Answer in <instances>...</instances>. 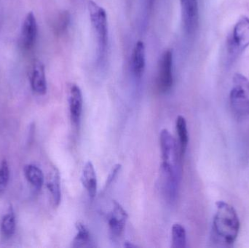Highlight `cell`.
<instances>
[{
  "mask_svg": "<svg viewBox=\"0 0 249 248\" xmlns=\"http://www.w3.org/2000/svg\"><path fill=\"white\" fill-rule=\"evenodd\" d=\"M161 154H162V183L168 186L178 185L181 181V153L173 135L167 129L161 131L160 134Z\"/></svg>",
  "mask_w": 249,
  "mask_h": 248,
  "instance_id": "1",
  "label": "cell"
},
{
  "mask_svg": "<svg viewBox=\"0 0 249 248\" xmlns=\"http://www.w3.org/2000/svg\"><path fill=\"white\" fill-rule=\"evenodd\" d=\"M215 236L225 244L235 243L240 230L239 217L235 208L224 202H216V213L213 222Z\"/></svg>",
  "mask_w": 249,
  "mask_h": 248,
  "instance_id": "2",
  "label": "cell"
},
{
  "mask_svg": "<svg viewBox=\"0 0 249 248\" xmlns=\"http://www.w3.org/2000/svg\"><path fill=\"white\" fill-rule=\"evenodd\" d=\"M249 47V17L243 16L234 26L227 42V58L233 63Z\"/></svg>",
  "mask_w": 249,
  "mask_h": 248,
  "instance_id": "3",
  "label": "cell"
},
{
  "mask_svg": "<svg viewBox=\"0 0 249 248\" xmlns=\"http://www.w3.org/2000/svg\"><path fill=\"white\" fill-rule=\"evenodd\" d=\"M88 9L97 38L99 58L102 59L105 56L108 44L107 15L105 9L93 0L88 1Z\"/></svg>",
  "mask_w": 249,
  "mask_h": 248,
  "instance_id": "4",
  "label": "cell"
},
{
  "mask_svg": "<svg viewBox=\"0 0 249 248\" xmlns=\"http://www.w3.org/2000/svg\"><path fill=\"white\" fill-rule=\"evenodd\" d=\"M231 109L239 117L249 115V80L237 73L234 75L233 85L230 94Z\"/></svg>",
  "mask_w": 249,
  "mask_h": 248,
  "instance_id": "5",
  "label": "cell"
},
{
  "mask_svg": "<svg viewBox=\"0 0 249 248\" xmlns=\"http://www.w3.org/2000/svg\"><path fill=\"white\" fill-rule=\"evenodd\" d=\"M173 83V53L171 50H168L163 52L160 60L157 84L160 91L165 93L171 90Z\"/></svg>",
  "mask_w": 249,
  "mask_h": 248,
  "instance_id": "6",
  "label": "cell"
},
{
  "mask_svg": "<svg viewBox=\"0 0 249 248\" xmlns=\"http://www.w3.org/2000/svg\"><path fill=\"white\" fill-rule=\"evenodd\" d=\"M183 23L187 33H193L198 24L197 0H180Z\"/></svg>",
  "mask_w": 249,
  "mask_h": 248,
  "instance_id": "7",
  "label": "cell"
},
{
  "mask_svg": "<svg viewBox=\"0 0 249 248\" xmlns=\"http://www.w3.org/2000/svg\"><path fill=\"white\" fill-rule=\"evenodd\" d=\"M83 105V99L81 90L77 84H71L69 91V106L70 118L76 128L79 127L81 121Z\"/></svg>",
  "mask_w": 249,
  "mask_h": 248,
  "instance_id": "8",
  "label": "cell"
},
{
  "mask_svg": "<svg viewBox=\"0 0 249 248\" xmlns=\"http://www.w3.org/2000/svg\"><path fill=\"white\" fill-rule=\"evenodd\" d=\"M127 219V212L118 202L115 201L108 218V224L112 236L119 237L122 235Z\"/></svg>",
  "mask_w": 249,
  "mask_h": 248,
  "instance_id": "9",
  "label": "cell"
},
{
  "mask_svg": "<svg viewBox=\"0 0 249 248\" xmlns=\"http://www.w3.org/2000/svg\"><path fill=\"white\" fill-rule=\"evenodd\" d=\"M37 34V24L36 18L32 12L26 15L22 26L21 43L26 50L31 49L35 45Z\"/></svg>",
  "mask_w": 249,
  "mask_h": 248,
  "instance_id": "10",
  "label": "cell"
},
{
  "mask_svg": "<svg viewBox=\"0 0 249 248\" xmlns=\"http://www.w3.org/2000/svg\"><path fill=\"white\" fill-rule=\"evenodd\" d=\"M132 71L136 78L140 79L143 76L146 66V50L143 42L139 41L135 45L132 55Z\"/></svg>",
  "mask_w": 249,
  "mask_h": 248,
  "instance_id": "11",
  "label": "cell"
},
{
  "mask_svg": "<svg viewBox=\"0 0 249 248\" xmlns=\"http://www.w3.org/2000/svg\"><path fill=\"white\" fill-rule=\"evenodd\" d=\"M81 182L89 193V197L93 199L97 192V177L94 166L91 162H88L85 165L82 171Z\"/></svg>",
  "mask_w": 249,
  "mask_h": 248,
  "instance_id": "12",
  "label": "cell"
},
{
  "mask_svg": "<svg viewBox=\"0 0 249 248\" xmlns=\"http://www.w3.org/2000/svg\"><path fill=\"white\" fill-rule=\"evenodd\" d=\"M31 84L34 92L39 95L47 93V81L45 66L40 61H36L34 65L31 77Z\"/></svg>",
  "mask_w": 249,
  "mask_h": 248,
  "instance_id": "13",
  "label": "cell"
},
{
  "mask_svg": "<svg viewBox=\"0 0 249 248\" xmlns=\"http://www.w3.org/2000/svg\"><path fill=\"white\" fill-rule=\"evenodd\" d=\"M77 233L73 240V248H91L93 247L90 233L89 229L80 222L76 224Z\"/></svg>",
  "mask_w": 249,
  "mask_h": 248,
  "instance_id": "14",
  "label": "cell"
},
{
  "mask_svg": "<svg viewBox=\"0 0 249 248\" xmlns=\"http://www.w3.org/2000/svg\"><path fill=\"white\" fill-rule=\"evenodd\" d=\"M176 128H177V133H178L180 153H181V156H184L189 142L187 121H186L184 116L179 115L177 118Z\"/></svg>",
  "mask_w": 249,
  "mask_h": 248,
  "instance_id": "15",
  "label": "cell"
},
{
  "mask_svg": "<svg viewBox=\"0 0 249 248\" xmlns=\"http://www.w3.org/2000/svg\"><path fill=\"white\" fill-rule=\"evenodd\" d=\"M47 186L51 192L53 198V202L55 206H58L61 202V192L60 186V176L57 170H54L48 179Z\"/></svg>",
  "mask_w": 249,
  "mask_h": 248,
  "instance_id": "16",
  "label": "cell"
},
{
  "mask_svg": "<svg viewBox=\"0 0 249 248\" xmlns=\"http://www.w3.org/2000/svg\"><path fill=\"white\" fill-rule=\"evenodd\" d=\"M24 173L29 183L36 189H40L44 183V175L42 170L33 165H28L24 167Z\"/></svg>",
  "mask_w": 249,
  "mask_h": 248,
  "instance_id": "17",
  "label": "cell"
},
{
  "mask_svg": "<svg viewBox=\"0 0 249 248\" xmlns=\"http://www.w3.org/2000/svg\"><path fill=\"white\" fill-rule=\"evenodd\" d=\"M173 248H184L187 244V234L184 227L181 224H175L171 230Z\"/></svg>",
  "mask_w": 249,
  "mask_h": 248,
  "instance_id": "18",
  "label": "cell"
},
{
  "mask_svg": "<svg viewBox=\"0 0 249 248\" xmlns=\"http://www.w3.org/2000/svg\"><path fill=\"white\" fill-rule=\"evenodd\" d=\"M70 14L67 10L60 12L55 20H54L53 28L54 32L55 34H62L70 25Z\"/></svg>",
  "mask_w": 249,
  "mask_h": 248,
  "instance_id": "19",
  "label": "cell"
},
{
  "mask_svg": "<svg viewBox=\"0 0 249 248\" xmlns=\"http://www.w3.org/2000/svg\"><path fill=\"white\" fill-rule=\"evenodd\" d=\"M1 230L5 237H11L16 230V220L11 213L3 217L1 223Z\"/></svg>",
  "mask_w": 249,
  "mask_h": 248,
  "instance_id": "20",
  "label": "cell"
},
{
  "mask_svg": "<svg viewBox=\"0 0 249 248\" xmlns=\"http://www.w3.org/2000/svg\"><path fill=\"white\" fill-rule=\"evenodd\" d=\"M9 176H10V173H9L8 165L6 160H4L0 167V191L4 189L7 186Z\"/></svg>",
  "mask_w": 249,
  "mask_h": 248,
  "instance_id": "21",
  "label": "cell"
},
{
  "mask_svg": "<svg viewBox=\"0 0 249 248\" xmlns=\"http://www.w3.org/2000/svg\"><path fill=\"white\" fill-rule=\"evenodd\" d=\"M121 169V165L118 164L114 166L113 168H112V171H111L110 174L109 175V177L107 178V184L106 186H108L109 185L112 184V182L115 181V179H116L117 176H118V173H119L120 170Z\"/></svg>",
  "mask_w": 249,
  "mask_h": 248,
  "instance_id": "22",
  "label": "cell"
},
{
  "mask_svg": "<svg viewBox=\"0 0 249 248\" xmlns=\"http://www.w3.org/2000/svg\"><path fill=\"white\" fill-rule=\"evenodd\" d=\"M124 247L126 248H136V246H134V245H132L131 243H128L127 242L125 245H124Z\"/></svg>",
  "mask_w": 249,
  "mask_h": 248,
  "instance_id": "23",
  "label": "cell"
}]
</instances>
